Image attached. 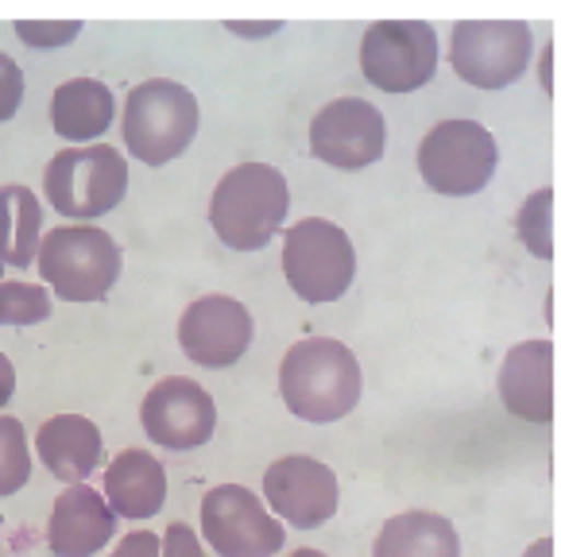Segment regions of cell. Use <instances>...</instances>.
Segmentation results:
<instances>
[{
    "label": "cell",
    "instance_id": "obj_15",
    "mask_svg": "<svg viewBox=\"0 0 561 557\" xmlns=\"http://www.w3.org/2000/svg\"><path fill=\"white\" fill-rule=\"evenodd\" d=\"M116 531V515L105 503V496L85 488V484H70L67 492L55 500L47 523V546L58 557H93Z\"/></svg>",
    "mask_w": 561,
    "mask_h": 557
},
{
    "label": "cell",
    "instance_id": "obj_11",
    "mask_svg": "<svg viewBox=\"0 0 561 557\" xmlns=\"http://www.w3.org/2000/svg\"><path fill=\"white\" fill-rule=\"evenodd\" d=\"M140 422L144 434L163 450H198L214 437L217 407L202 384L186 376H167L148 391Z\"/></svg>",
    "mask_w": 561,
    "mask_h": 557
},
{
    "label": "cell",
    "instance_id": "obj_7",
    "mask_svg": "<svg viewBox=\"0 0 561 557\" xmlns=\"http://www.w3.org/2000/svg\"><path fill=\"white\" fill-rule=\"evenodd\" d=\"M500 163L492 132L477 121H442L422 136L419 171L430 190L449 197L480 194Z\"/></svg>",
    "mask_w": 561,
    "mask_h": 557
},
{
    "label": "cell",
    "instance_id": "obj_20",
    "mask_svg": "<svg viewBox=\"0 0 561 557\" xmlns=\"http://www.w3.org/2000/svg\"><path fill=\"white\" fill-rule=\"evenodd\" d=\"M376 557H461V542L446 515L403 511L383 523L376 538Z\"/></svg>",
    "mask_w": 561,
    "mask_h": 557
},
{
    "label": "cell",
    "instance_id": "obj_17",
    "mask_svg": "<svg viewBox=\"0 0 561 557\" xmlns=\"http://www.w3.org/2000/svg\"><path fill=\"white\" fill-rule=\"evenodd\" d=\"M35 450L55 480L85 484V476L101 465V430L82 414H58L39 427Z\"/></svg>",
    "mask_w": 561,
    "mask_h": 557
},
{
    "label": "cell",
    "instance_id": "obj_29",
    "mask_svg": "<svg viewBox=\"0 0 561 557\" xmlns=\"http://www.w3.org/2000/svg\"><path fill=\"white\" fill-rule=\"evenodd\" d=\"M12 391H16V372H12V361L4 353H0V407L12 399Z\"/></svg>",
    "mask_w": 561,
    "mask_h": 557
},
{
    "label": "cell",
    "instance_id": "obj_32",
    "mask_svg": "<svg viewBox=\"0 0 561 557\" xmlns=\"http://www.w3.org/2000/svg\"><path fill=\"white\" fill-rule=\"evenodd\" d=\"M290 557H330V554H322V549H295Z\"/></svg>",
    "mask_w": 561,
    "mask_h": 557
},
{
    "label": "cell",
    "instance_id": "obj_21",
    "mask_svg": "<svg viewBox=\"0 0 561 557\" xmlns=\"http://www.w3.org/2000/svg\"><path fill=\"white\" fill-rule=\"evenodd\" d=\"M43 209L27 186H0V263L27 268L39 255Z\"/></svg>",
    "mask_w": 561,
    "mask_h": 557
},
{
    "label": "cell",
    "instance_id": "obj_27",
    "mask_svg": "<svg viewBox=\"0 0 561 557\" xmlns=\"http://www.w3.org/2000/svg\"><path fill=\"white\" fill-rule=\"evenodd\" d=\"M159 557H209V554L202 549L198 534H194L191 526L171 523L163 534V542H159Z\"/></svg>",
    "mask_w": 561,
    "mask_h": 557
},
{
    "label": "cell",
    "instance_id": "obj_33",
    "mask_svg": "<svg viewBox=\"0 0 561 557\" xmlns=\"http://www.w3.org/2000/svg\"><path fill=\"white\" fill-rule=\"evenodd\" d=\"M0 268H4V263H0Z\"/></svg>",
    "mask_w": 561,
    "mask_h": 557
},
{
    "label": "cell",
    "instance_id": "obj_3",
    "mask_svg": "<svg viewBox=\"0 0 561 557\" xmlns=\"http://www.w3.org/2000/svg\"><path fill=\"white\" fill-rule=\"evenodd\" d=\"M121 128L128 156L148 167L171 163L198 136V98L171 78H148L124 101Z\"/></svg>",
    "mask_w": 561,
    "mask_h": 557
},
{
    "label": "cell",
    "instance_id": "obj_14",
    "mask_svg": "<svg viewBox=\"0 0 561 557\" xmlns=\"http://www.w3.org/2000/svg\"><path fill=\"white\" fill-rule=\"evenodd\" d=\"M179 344L202 368H229L252 344V314L229 295H206L182 310Z\"/></svg>",
    "mask_w": 561,
    "mask_h": 557
},
{
    "label": "cell",
    "instance_id": "obj_4",
    "mask_svg": "<svg viewBox=\"0 0 561 557\" xmlns=\"http://www.w3.org/2000/svg\"><path fill=\"white\" fill-rule=\"evenodd\" d=\"M39 275L62 303H101L121 278V248L98 225H67L39 240Z\"/></svg>",
    "mask_w": 561,
    "mask_h": 557
},
{
    "label": "cell",
    "instance_id": "obj_12",
    "mask_svg": "<svg viewBox=\"0 0 561 557\" xmlns=\"http://www.w3.org/2000/svg\"><path fill=\"white\" fill-rule=\"evenodd\" d=\"M388 144L383 113L371 101L337 98L314 116L310 124V148L322 163L341 167V171H360L376 163Z\"/></svg>",
    "mask_w": 561,
    "mask_h": 557
},
{
    "label": "cell",
    "instance_id": "obj_13",
    "mask_svg": "<svg viewBox=\"0 0 561 557\" xmlns=\"http://www.w3.org/2000/svg\"><path fill=\"white\" fill-rule=\"evenodd\" d=\"M264 496L283 523L314 531L337 515V476L314 457H283L264 473Z\"/></svg>",
    "mask_w": 561,
    "mask_h": 557
},
{
    "label": "cell",
    "instance_id": "obj_23",
    "mask_svg": "<svg viewBox=\"0 0 561 557\" xmlns=\"http://www.w3.org/2000/svg\"><path fill=\"white\" fill-rule=\"evenodd\" d=\"M50 318V295L35 283H0V326H35Z\"/></svg>",
    "mask_w": 561,
    "mask_h": 557
},
{
    "label": "cell",
    "instance_id": "obj_1",
    "mask_svg": "<svg viewBox=\"0 0 561 557\" xmlns=\"http://www.w3.org/2000/svg\"><path fill=\"white\" fill-rule=\"evenodd\" d=\"M279 391L290 414L306 422H337L360 399V364L333 337L295 341L279 364Z\"/></svg>",
    "mask_w": 561,
    "mask_h": 557
},
{
    "label": "cell",
    "instance_id": "obj_30",
    "mask_svg": "<svg viewBox=\"0 0 561 557\" xmlns=\"http://www.w3.org/2000/svg\"><path fill=\"white\" fill-rule=\"evenodd\" d=\"M240 35H267V32H275L279 24H232Z\"/></svg>",
    "mask_w": 561,
    "mask_h": 557
},
{
    "label": "cell",
    "instance_id": "obj_18",
    "mask_svg": "<svg viewBox=\"0 0 561 557\" xmlns=\"http://www.w3.org/2000/svg\"><path fill=\"white\" fill-rule=\"evenodd\" d=\"M105 503L121 519H151L167 503V473L148 450H124L105 468Z\"/></svg>",
    "mask_w": 561,
    "mask_h": 557
},
{
    "label": "cell",
    "instance_id": "obj_22",
    "mask_svg": "<svg viewBox=\"0 0 561 557\" xmlns=\"http://www.w3.org/2000/svg\"><path fill=\"white\" fill-rule=\"evenodd\" d=\"M32 476V453L27 434L16 418H0V500L16 496Z\"/></svg>",
    "mask_w": 561,
    "mask_h": 557
},
{
    "label": "cell",
    "instance_id": "obj_19",
    "mask_svg": "<svg viewBox=\"0 0 561 557\" xmlns=\"http://www.w3.org/2000/svg\"><path fill=\"white\" fill-rule=\"evenodd\" d=\"M113 90L98 78H70L50 98V124L58 136L75 139V144L101 136L113 124Z\"/></svg>",
    "mask_w": 561,
    "mask_h": 557
},
{
    "label": "cell",
    "instance_id": "obj_9",
    "mask_svg": "<svg viewBox=\"0 0 561 557\" xmlns=\"http://www.w3.org/2000/svg\"><path fill=\"white\" fill-rule=\"evenodd\" d=\"M535 35L519 20H469L454 27L449 58L457 78L480 90H504L527 75Z\"/></svg>",
    "mask_w": 561,
    "mask_h": 557
},
{
    "label": "cell",
    "instance_id": "obj_31",
    "mask_svg": "<svg viewBox=\"0 0 561 557\" xmlns=\"http://www.w3.org/2000/svg\"><path fill=\"white\" fill-rule=\"evenodd\" d=\"M523 557H553V542H550V538H538L535 546H530Z\"/></svg>",
    "mask_w": 561,
    "mask_h": 557
},
{
    "label": "cell",
    "instance_id": "obj_8",
    "mask_svg": "<svg viewBox=\"0 0 561 557\" xmlns=\"http://www.w3.org/2000/svg\"><path fill=\"white\" fill-rule=\"evenodd\" d=\"M360 70L383 93L419 90L438 70V35L422 20H380L360 39Z\"/></svg>",
    "mask_w": 561,
    "mask_h": 557
},
{
    "label": "cell",
    "instance_id": "obj_25",
    "mask_svg": "<svg viewBox=\"0 0 561 557\" xmlns=\"http://www.w3.org/2000/svg\"><path fill=\"white\" fill-rule=\"evenodd\" d=\"M78 32H82L78 20H47V24H39V20L27 24V20H20L16 24V35L27 47H62V43H70Z\"/></svg>",
    "mask_w": 561,
    "mask_h": 557
},
{
    "label": "cell",
    "instance_id": "obj_10",
    "mask_svg": "<svg viewBox=\"0 0 561 557\" xmlns=\"http://www.w3.org/2000/svg\"><path fill=\"white\" fill-rule=\"evenodd\" d=\"M202 531L217 557H272L283 549V526L240 484H217L202 500Z\"/></svg>",
    "mask_w": 561,
    "mask_h": 557
},
{
    "label": "cell",
    "instance_id": "obj_28",
    "mask_svg": "<svg viewBox=\"0 0 561 557\" xmlns=\"http://www.w3.org/2000/svg\"><path fill=\"white\" fill-rule=\"evenodd\" d=\"M108 557H159V538L148 531H136V534H128Z\"/></svg>",
    "mask_w": 561,
    "mask_h": 557
},
{
    "label": "cell",
    "instance_id": "obj_6",
    "mask_svg": "<svg viewBox=\"0 0 561 557\" xmlns=\"http://www.w3.org/2000/svg\"><path fill=\"white\" fill-rule=\"evenodd\" d=\"M283 275L302 303H333L356 275V252L345 229L322 217L290 225L283 237Z\"/></svg>",
    "mask_w": 561,
    "mask_h": 557
},
{
    "label": "cell",
    "instance_id": "obj_24",
    "mask_svg": "<svg viewBox=\"0 0 561 557\" xmlns=\"http://www.w3.org/2000/svg\"><path fill=\"white\" fill-rule=\"evenodd\" d=\"M550 205H553V194L550 190H538L527 205L519 209V237L523 245L530 248L535 255L550 260L553 252V240H550Z\"/></svg>",
    "mask_w": 561,
    "mask_h": 557
},
{
    "label": "cell",
    "instance_id": "obj_5",
    "mask_svg": "<svg viewBox=\"0 0 561 557\" xmlns=\"http://www.w3.org/2000/svg\"><path fill=\"white\" fill-rule=\"evenodd\" d=\"M43 190H47V202L62 217L93 221V217H105L108 209H116L124 202L128 167H124L121 151L108 148V144L67 148L47 163Z\"/></svg>",
    "mask_w": 561,
    "mask_h": 557
},
{
    "label": "cell",
    "instance_id": "obj_16",
    "mask_svg": "<svg viewBox=\"0 0 561 557\" xmlns=\"http://www.w3.org/2000/svg\"><path fill=\"white\" fill-rule=\"evenodd\" d=\"M500 395L515 418L550 422L553 418V344L523 341L500 368Z\"/></svg>",
    "mask_w": 561,
    "mask_h": 557
},
{
    "label": "cell",
    "instance_id": "obj_2",
    "mask_svg": "<svg viewBox=\"0 0 561 557\" xmlns=\"http://www.w3.org/2000/svg\"><path fill=\"white\" fill-rule=\"evenodd\" d=\"M287 179L267 163H240L217 182L209 197L214 232L237 252H256L279 232L287 217Z\"/></svg>",
    "mask_w": 561,
    "mask_h": 557
},
{
    "label": "cell",
    "instance_id": "obj_26",
    "mask_svg": "<svg viewBox=\"0 0 561 557\" xmlns=\"http://www.w3.org/2000/svg\"><path fill=\"white\" fill-rule=\"evenodd\" d=\"M24 101V75L4 50H0V121H12Z\"/></svg>",
    "mask_w": 561,
    "mask_h": 557
}]
</instances>
